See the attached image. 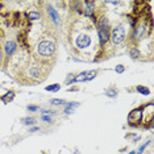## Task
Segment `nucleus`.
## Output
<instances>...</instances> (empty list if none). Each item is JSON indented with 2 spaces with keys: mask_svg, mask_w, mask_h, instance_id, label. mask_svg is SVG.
Wrapping results in <instances>:
<instances>
[{
  "mask_svg": "<svg viewBox=\"0 0 154 154\" xmlns=\"http://www.w3.org/2000/svg\"><path fill=\"white\" fill-rule=\"evenodd\" d=\"M55 51H57V45H55V41L53 40L46 38L37 45V53L41 57H51L55 54Z\"/></svg>",
  "mask_w": 154,
  "mask_h": 154,
  "instance_id": "1",
  "label": "nucleus"
},
{
  "mask_svg": "<svg viewBox=\"0 0 154 154\" xmlns=\"http://www.w3.org/2000/svg\"><path fill=\"white\" fill-rule=\"evenodd\" d=\"M125 36H126V30H125L124 24L116 25L112 29L111 33H109V38L112 40L113 45H121V44L125 41Z\"/></svg>",
  "mask_w": 154,
  "mask_h": 154,
  "instance_id": "2",
  "label": "nucleus"
},
{
  "mask_svg": "<svg viewBox=\"0 0 154 154\" xmlns=\"http://www.w3.org/2000/svg\"><path fill=\"white\" fill-rule=\"evenodd\" d=\"M91 37H90L88 34L86 33H82L79 34L77 37V40H75V45H77L78 49H87L90 45H91Z\"/></svg>",
  "mask_w": 154,
  "mask_h": 154,
  "instance_id": "3",
  "label": "nucleus"
},
{
  "mask_svg": "<svg viewBox=\"0 0 154 154\" xmlns=\"http://www.w3.org/2000/svg\"><path fill=\"white\" fill-rule=\"evenodd\" d=\"M142 109L144 107H138V108L133 109V111L129 113V117H128V123L134 125V124H138L140 123V120L142 119Z\"/></svg>",
  "mask_w": 154,
  "mask_h": 154,
  "instance_id": "4",
  "label": "nucleus"
},
{
  "mask_svg": "<svg viewBox=\"0 0 154 154\" xmlns=\"http://www.w3.org/2000/svg\"><path fill=\"white\" fill-rule=\"evenodd\" d=\"M46 12H48L49 17H50V20L53 21L55 25H59V23H61V16H59V13L57 12V9H54L53 7L49 6L48 8H46Z\"/></svg>",
  "mask_w": 154,
  "mask_h": 154,
  "instance_id": "5",
  "label": "nucleus"
},
{
  "mask_svg": "<svg viewBox=\"0 0 154 154\" xmlns=\"http://www.w3.org/2000/svg\"><path fill=\"white\" fill-rule=\"evenodd\" d=\"M17 50V44L15 41H7L6 45H4V53H6L8 57L13 55Z\"/></svg>",
  "mask_w": 154,
  "mask_h": 154,
  "instance_id": "6",
  "label": "nucleus"
},
{
  "mask_svg": "<svg viewBox=\"0 0 154 154\" xmlns=\"http://www.w3.org/2000/svg\"><path fill=\"white\" fill-rule=\"evenodd\" d=\"M97 36H99V42L102 45L107 44L109 41V29H99L97 30Z\"/></svg>",
  "mask_w": 154,
  "mask_h": 154,
  "instance_id": "7",
  "label": "nucleus"
},
{
  "mask_svg": "<svg viewBox=\"0 0 154 154\" xmlns=\"http://www.w3.org/2000/svg\"><path fill=\"white\" fill-rule=\"evenodd\" d=\"M94 12H95V3L94 1H84V11H83V13L91 19V17L94 16Z\"/></svg>",
  "mask_w": 154,
  "mask_h": 154,
  "instance_id": "8",
  "label": "nucleus"
},
{
  "mask_svg": "<svg viewBox=\"0 0 154 154\" xmlns=\"http://www.w3.org/2000/svg\"><path fill=\"white\" fill-rule=\"evenodd\" d=\"M145 33H146V25H140L133 30V37L136 40H138V38H142L145 36Z\"/></svg>",
  "mask_w": 154,
  "mask_h": 154,
  "instance_id": "9",
  "label": "nucleus"
},
{
  "mask_svg": "<svg viewBox=\"0 0 154 154\" xmlns=\"http://www.w3.org/2000/svg\"><path fill=\"white\" fill-rule=\"evenodd\" d=\"M41 75V68L37 67V66H33L28 70V77L32 78V79H38Z\"/></svg>",
  "mask_w": 154,
  "mask_h": 154,
  "instance_id": "10",
  "label": "nucleus"
},
{
  "mask_svg": "<svg viewBox=\"0 0 154 154\" xmlns=\"http://www.w3.org/2000/svg\"><path fill=\"white\" fill-rule=\"evenodd\" d=\"M96 26H97V29H109V24H108V20H107L106 17H99L96 20Z\"/></svg>",
  "mask_w": 154,
  "mask_h": 154,
  "instance_id": "11",
  "label": "nucleus"
},
{
  "mask_svg": "<svg viewBox=\"0 0 154 154\" xmlns=\"http://www.w3.org/2000/svg\"><path fill=\"white\" fill-rule=\"evenodd\" d=\"M79 104H80V103H78V102H70V103L67 104V107L65 108V113H66V115L73 113V112H74V109L79 107Z\"/></svg>",
  "mask_w": 154,
  "mask_h": 154,
  "instance_id": "12",
  "label": "nucleus"
},
{
  "mask_svg": "<svg viewBox=\"0 0 154 154\" xmlns=\"http://www.w3.org/2000/svg\"><path fill=\"white\" fill-rule=\"evenodd\" d=\"M1 99V102L4 103V104H8V103H11L12 100L15 99V92L13 91H9V92H7L6 95H3V96L0 97Z\"/></svg>",
  "mask_w": 154,
  "mask_h": 154,
  "instance_id": "13",
  "label": "nucleus"
},
{
  "mask_svg": "<svg viewBox=\"0 0 154 154\" xmlns=\"http://www.w3.org/2000/svg\"><path fill=\"white\" fill-rule=\"evenodd\" d=\"M26 17H28L30 21H36V20H40L41 19V13L37 11H30L26 13Z\"/></svg>",
  "mask_w": 154,
  "mask_h": 154,
  "instance_id": "14",
  "label": "nucleus"
},
{
  "mask_svg": "<svg viewBox=\"0 0 154 154\" xmlns=\"http://www.w3.org/2000/svg\"><path fill=\"white\" fill-rule=\"evenodd\" d=\"M129 57H131L132 59H138V58L141 57L140 50H138V49H136V48H132L131 50H129Z\"/></svg>",
  "mask_w": 154,
  "mask_h": 154,
  "instance_id": "15",
  "label": "nucleus"
},
{
  "mask_svg": "<svg viewBox=\"0 0 154 154\" xmlns=\"http://www.w3.org/2000/svg\"><path fill=\"white\" fill-rule=\"evenodd\" d=\"M46 91H50V92H57L61 90V84H58V83H55V84H50V86H46L45 87Z\"/></svg>",
  "mask_w": 154,
  "mask_h": 154,
  "instance_id": "16",
  "label": "nucleus"
},
{
  "mask_svg": "<svg viewBox=\"0 0 154 154\" xmlns=\"http://www.w3.org/2000/svg\"><path fill=\"white\" fill-rule=\"evenodd\" d=\"M36 121H37V120L34 119V117H24V119L21 120V123H23L24 125H34Z\"/></svg>",
  "mask_w": 154,
  "mask_h": 154,
  "instance_id": "17",
  "label": "nucleus"
},
{
  "mask_svg": "<svg viewBox=\"0 0 154 154\" xmlns=\"http://www.w3.org/2000/svg\"><path fill=\"white\" fill-rule=\"evenodd\" d=\"M106 96H108V97H117V90L116 88H113V87H111V88H108V90H106Z\"/></svg>",
  "mask_w": 154,
  "mask_h": 154,
  "instance_id": "18",
  "label": "nucleus"
},
{
  "mask_svg": "<svg viewBox=\"0 0 154 154\" xmlns=\"http://www.w3.org/2000/svg\"><path fill=\"white\" fill-rule=\"evenodd\" d=\"M136 90H137V92H140V94H142V95H149V94H150V90H149L148 87H144V86H137Z\"/></svg>",
  "mask_w": 154,
  "mask_h": 154,
  "instance_id": "19",
  "label": "nucleus"
},
{
  "mask_svg": "<svg viewBox=\"0 0 154 154\" xmlns=\"http://www.w3.org/2000/svg\"><path fill=\"white\" fill-rule=\"evenodd\" d=\"M65 100L63 99H51L50 100V104L51 106H62V104H65Z\"/></svg>",
  "mask_w": 154,
  "mask_h": 154,
  "instance_id": "20",
  "label": "nucleus"
},
{
  "mask_svg": "<svg viewBox=\"0 0 154 154\" xmlns=\"http://www.w3.org/2000/svg\"><path fill=\"white\" fill-rule=\"evenodd\" d=\"M97 71H88L87 73V78H86V82H90V80H92L95 77H96Z\"/></svg>",
  "mask_w": 154,
  "mask_h": 154,
  "instance_id": "21",
  "label": "nucleus"
},
{
  "mask_svg": "<svg viewBox=\"0 0 154 154\" xmlns=\"http://www.w3.org/2000/svg\"><path fill=\"white\" fill-rule=\"evenodd\" d=\"M115 71H116L117 74H121V73L125 71V66L124 65H117L116 67H115Z\"/></svg>",
  "mask_w": 154,
  "mask_h": 154,
  "instance_id": "22",
  "label": "nucleus"
},
{
  "mask_svg": "<svg viewBox=\"0 0 154 154\" xmlns=\"http://www.w3.org/2000/svg\"><path fill=\"white\" fill-rule=\"evenodd\" d=\"M150 142H151V141L149 140V141H146V142L144 144V145H141V146H140V149H138V151H137L136 154H142V151L145 150V148H146V146H148V145H150Z\"/></svg>",
  "mask_w": 154,
  "mask_h": 154,
  "instance_id": "23",
  "label": "nucleus"
},
{
  "mask_svg": "<svg viewBox=\"0 0 154 154\" xmlns=\"http://www.w3.org/2000/svg\"><path fill=\"white\" fill-rule=\"evenodd\" d=\"M40 111L42 115H49V116H50V115H57V112L51 111V109H40Z\"/></svg>",
  "mask_w": 154,
  "mask_h": 154,
  "instance_id": "24",
  "label": "nucleus"
},
{
  "mask_svg": "<svg viewBox=\"0 0 154 154\" xmlns=\"http://www.w3.org/2000/svg\"><path fill=\"white\" fill-rule=\"evenodd\" d=\"M41 120H42V121H46V123H49V124H51V121H53L49 115H42V116H41Z\"/></svg>",
  "mask_w": 154,
  "mask_h": 154,
  "instance_id": "25",
  "label": "nucleus"
},
{
  "mask_svg": "<svg viewBox=\"0 0 154 154\" xmlns=\"http://www.w3.org/2000/svg\"><path fill=\"white\" fill-rule=\"evenodd\" d=\"M40 107L38 106H28V111H30V112H36V111H40Z\"/></svg>",
  "mask_w": 154,
  "mask_h": 154,
  "instance_id": "26",
  "label": "nucleus"
},
{
  "mask_svg": "<svg viewBox=\"0 0 154 154\" xmlns=\"http://www.w3.org/2000/svg\"><path fill=\"white\" fill-rule=\"evenodd\" d=\"M37 131H40V126H32V128L29 129V132H32V133H33V132H37Z\"/></svg>",
  "mask_w": 154,
  "mask_h": 154,
  "instance_id": "27",
  "label": "nucleus"
},
{
  "mask_svg": "<svg viewBox=\"0 0 154 154\" xmlns=\"http://www.w3.org/2000/svg\"><path fill=\"white\" fill-rule=\"evenodd\" d=\"M106 4H112V6H119V1H106Z\"/></svg>",
  "mask_w": 154,
  "mask_h": 154,
  "instance_id": "28",
  "label": "nucleus"
},
{
  "mask_svg": "<svg viewBox=\"0 0 154 154\" xmlns=\"http://www.w3.org/2000/svg\"><path fill=\"white\" fill-rule=\"evenodd\" d=\"M141 140V136H137V137H133V141L134 142H137V141H140Z\"/></svg>",
  "mask_w": 154,
  "mask_h": 154,
  "instance_id": "29",
  "label": "nucleus"
},
{
  "mask_svg": "<svg viewBox=\"0 0 154 154\" xmlns=\"http://www.w3.org/2000/svg\"><path fill=\"white\" fill-rule=\"evenodd\" d=\"M128 154H136V151H134V150H132V151H129Z\"/></svg>",
  "mask_w": 154,
  "mask_h": 154,
  "instance_id": "30",
  "label": "nucleus"
},
{
  "mask_svg": "<svg viewBox=\"0 0 154 154\" xmlns=\"http://www.w3.org/2000/svg\"><path fill=\"white\" fill-rule=\"evenodd\" d=\"M75 154H79V153H78V150H77V151H75Z\"/></svg>",
  "mask_w": 154,
  "mask_h": 154,
  "instance_id": "31",
  "label": "nucleus"
},
{
  "mask_svg": "<svg viewBox=\"0 0 154 154\" xmlns=\"http://www.w3.org/2000/svg\"><path fill=\"white\" fill-rule=\"evenodd\" d=\"M42 154H46V153H42Z\"/></svg>",
  "mask_w": 154,
  "mask_h": 154,
  "instance_id": "32",
  "label": "nucleus"
},
{
  "mask_svg": "<svg viewBox=\"0 0 154 154\" xmlns=\"http://www.w3.org/2000/svg\"><path fill=\"white\" fill-rule=\"evenodd\" d=\"M0 87H1V84H0Z\"/></svg>",
  "mask_w": 154,
  "mask_h": 154,
  "instance_id": "33",
  "label": "nucleus"
}]
</instances>
